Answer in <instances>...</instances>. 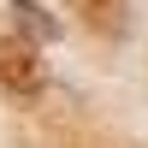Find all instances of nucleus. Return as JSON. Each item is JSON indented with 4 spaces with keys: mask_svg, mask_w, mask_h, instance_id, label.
Segmentation results:
<instances>
[{
    "mask_svg": "<svg viewBox=\"0 0 148 148\" xmlns=\"http://www.w3.org/2000/svg\"><path fill=\"white\" fill-rule=\"evenodd\" d=\"M0 83L12 95H36L42 89V59H36L30 36H0Z\"/></svg>",
    "mask_w": 148,
    "mask_h": 148,
    "instance_id": "obj_1",
    "label": "nucleus"
},
{
    "mask_svg": "<svg viewBox=\"0 0 148 148\" xmlns=\"http://www.w3.org/2000/svg\"><path fill=\"white\" fill-rule=\"evenodd\" d=\"M71 12H77V18L89 24L95 36H125V18H130V0H71Z\"/></svg>",
    "mask_w": 148,
    "mask_h": 148,
    "instance_id": "obj_2",
    "label": "nucleus"
},
{
    "mask_svg": "<svg viewBox=\"0 0 148 148\" xmlns=\"http://www.w3.org/2000/svg\"><path fill=\"white\" fill-rule=\"evenodd\" d=\"M12 12H18V24L30 30V42H47V36H53V18H42L36 0H12Z\"/></svg>",
    "mask_w": 148,
    "mask_h": 148,
    "instance_id": "obj_3",
    "label": "nucleus"
}]
</instances>
